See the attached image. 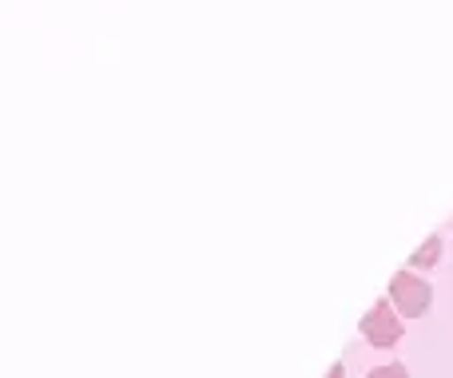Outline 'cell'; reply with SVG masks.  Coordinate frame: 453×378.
<instances>
[{
  "label": "cell",
  "instance_id": "obj_4",
  "mask_svg": "<svg viewBox=\"0 0 453 378\" xmlns=\"http://www.w3.org/2000/svg\"><path fill=\"white\" fill-rule=\"evenodd\" d=\"M370 378H410V374H406V366L390 363V366H378V371H370Z\"/></svg>",
  "mask_w": 453,
  "mask_h": 378
},
{
  "label": "cell",
  "instance_id": "obj_2",
  "mask_svg": "<svg viewBox=\"0 0 453 378\" xmlns=\"http://www.w3.org/2000/svg\"><path fill=\"white\" fill-rule=\"evenodd\" d=\"M362 335H366V343H374V347H394V343L402 339V323L386 303H378V307L362 319Z\"/></svg>",
  "mask_w": 453,
  "mask_h": 378
},
{
  "label": "cell",
  "instance_id": "obj_1",
  "mask_svg": "<svg viewBox=\"0 0 453 378\" xmlns=\"http://www.w3.org/2000/svg\"><path fill=\"white\" fill-rule=\"evenodd\" d=\"M390 299L402 315L418 319V315H426V307H430V283L418 279V275H410V271H398L394 283H390Z\"/></svg>",
  "mask_w": 453,
  "mask_h": 378
},
{
  "label": "cell",
  "instance_id": "obj_5",
  "mask_svg": "<svg viewBox=\"0 0 453 378\" xmlns=\"http://www.w3.org/2000/svg\"><path fill=\"white\" fill-rule=\"evenodd\" d=\"M330 378H342V366H334V371H330Z\"/></svg>",
  "mask_w": 453,
  "mask_h": 378
},
{
  "label": "cell",
  "instance_id": "obj_3",
  "mask_svg": "<svg viewBox=\"0 0 453 378\" xmlns=\"http://www.w3.org/2000/svg\"><path fill=\"white\" fill-rule=\"evenodd\" d=\"M438 255H441V239L434 235L430 243H426L422 251H418V255H414V259H410V263H414V267H434V263H438Z\"/></svg>",
  "mask_w": 453,
  "mask_h": 378
}]
</instances>
